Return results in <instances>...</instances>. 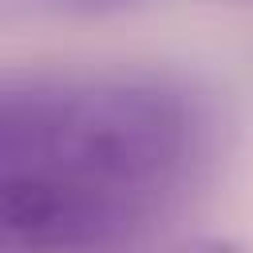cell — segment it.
Segmentation results:
<instances>
[{
  "label": "cell",
  "mask_w": 253,
  "mask_h": 253,
  "mask_svg": "<svg viewBox=\"0 0 253 253\" xmlns=\"http://www.w3.org/2000/svg\"><path fill=\"white\" fill-rule=\"evenodd\" d=\"M154 0H8L12 16H63V20H95V16H123L150 8Z\"/></svg>",
  "instance_id": "cell-3"
},
{
  "label": "cell",
  "mask_w": 253,
  "mask_h": 253,
  "mask_svg": "<svg viewBox=\"0 0 253 253\" xmlns=\"http://www.w3.org/2000/svg\"><path fill=\"white\" fill-rule=\"evenodd\" d=\"M198 115L150 75L8 79L0 95V166L43 162L150 206L190 162Z\"/></svg>",
  "instance_id": "cell-1"
},
{
  "label": "cell",
  "mask_w": 253,
  "mask_h": 253,
  "mask_svg": "<svg viewBox=\"0 0 253 253\" xmlns=\"http://www.w3.org/2000/svg\"><path fill=\"white\" fill-rule=\"evenodd\" d=\"M146 206L67 170L0 166V225L28 253H95L123 241Z\"/></svg>",
  "instance_id": "cell-2"
},
{
  "label": "cell",
  "mask_w": 253,
  "mask_h": 253,
  "mask_svg": "<svg viewBox=\"0 0 253 253\" xmlns=\"http://www.w3.org/2000/svg\"><path fill=\"white\" fill-rule=\"evenodd\" d=\"M170 253H253V245L241 237H229V233H194V237L178 241Z\"/></svg>",
  "instance_id": "cell-4"
}]
</instances>
